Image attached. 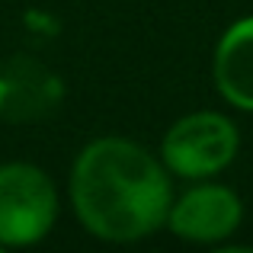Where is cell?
I'll list each match as a JSON object with an SVG mask.
<instances>
[{
    "label": "cell",
    "mask_w": 253,
    "mask_h": 253,
    "mask_svg": "<svg viewBox=\"0 0 253 253\" xmlns=\"http://www.w3.org/2000/svg\"><path fill=\"white\" fill-rule=\"evenodd\" d=\"M164 164L186 179L211 176L237 154V128L218 112H192L179 119L164 138Z\"/></svg>",
    "instance_id": "3957f363"
},
{
    "label": "cell",
    "mask_w": 253,
    "mask_h": 253,
    "mask_svg": "<svg viewBox=\"0 0 253 253\" xmlns=\"http://www.w3.org/2000/svg\"><path fill=\"white\" fill-rule=\"evenodd\" d=\"M64 86L45 64L32 58H10L0 64V119L32 122L61 103Z\"/></svg>",
    "instance_id": "277c9868"
},
{
    "label": "cell",
    "mask_w": 253,
    "mask_h": 253,
    "mask_svg": "<svg viewBox=\"0 0 253 253\" xmlns=\"http://www.w3.org/2000/svg\"><path fill=\"white\" fill-rule=\"evenodd\" d=\"M215 86L231 106L253 112V16L237 19L215 51Z\"/></svg>",
    "instance_id": "8992f818"
},
{
    "label": "cell",
    "mask_w": 253,
    "mask_h": 253,
    "mask_svg": "<svg viewBox=\"0 0 253 253\" xmlns=\"http://www.w3.org/2000/svg\"><path fill=\"white\" fill-rule=\"evenodd\" d=\"M55 186L32 164L0 167V247H26L55 224Z\"/></svg>",
    "instance_id": "7a4b0ae2"
},
{
    "label": "cell",
    "mask_w": 253,
    "mask_h": 253,
    "mask_svg": "<svg viewBox=\"0 0 253 253\" xmlns=\"http://www.w3.org/2000/svg\"><path fill=\"white\" fill-rule=\"evenodd\" d=\"M167 221L173 234L186 237V241H224L241 224V199L224 186H199V189L186 192L176 205H170Z\"/></svg>",
    "instance_id": "5b68a950"
},
{
    "label": "cell",
    "mask_w": 253,
    "mask_h": 253,
    "mask_svg": "<svg viewBox=\"0 0 253 253\" xmlns=\"http://www.w3.org/2000/svg\"><path fill=\"white\" fill-rule=\"evenodd\" d=\"M77 218L103 241L148 237L170 215V179L135 141L99 138L81 151L71 173Z\"/></svg>",
    "instance_id": "6da1fadb"
}]
</instances>
